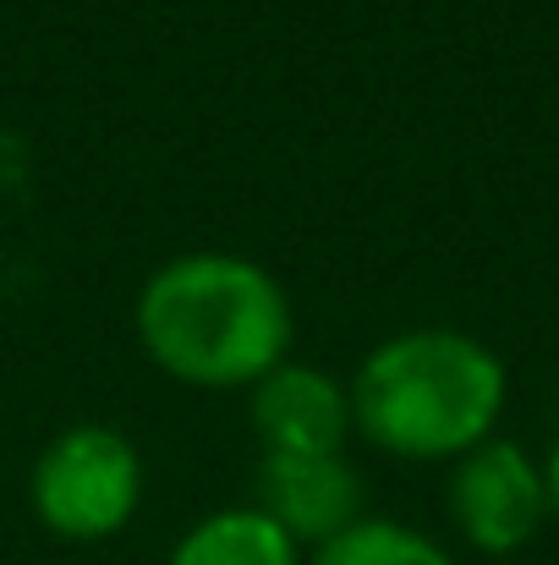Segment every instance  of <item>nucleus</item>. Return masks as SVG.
I'll return each instance as SVG.
<instances>
[{"mask_svg":"<svg viewBox=\"0 0 559 565\" xmlns=\"http://www.w3.org/2000/svg\"><path fill=\"white\" fill-rule=\"evenodd\" d=\"M505 363L461 330H406L373 347L352 379V428L400 456L444 461L494 439Z\"/></svg>","mask_w":559,"mask_h":565,"instance_id":"f03ea898","label":"nucleus"},{"mask_svg":"<svg viewBox=\"0 0 559 565\" xmlns=\"http://www.w3.org/2000/svg\"><path fill=\"white\" fill-rule=\"evenodd\" d=\"M308 565H455V561L433 539H422L417 527L363 516L357 527H346L330 544H319Z\"/></svg>","mask_w":559,"mask_h":565,"instance_id":"6e6552de","label":"nucleus"},{"mask_svg":"<svg viewBox=\"0 0 559 565\" xmlns=\"http://www.w3.org/2000/svg\"><path fill=\"white\" fill-rule=\"evenodd\" d=\"M544 516H549V483L522 445L483 439L477 450L461 456L450 478V522L472 550L510 555L544 527Z\"/></svg>","mask_w":559,"mask_h":565,"instance_id":"20e7f679","label":"nucleus"},{"mask_svg":"<svg viewBox=\"0 0 559 565\" xmlns=\"http://www.w3.org/2000/svg\"><path fill=\"white\" fill-rule=\"evenodd\" d=\"M258 511L302 550L363 522V478L346 456H264Z\"/></svg>","mask_w":559,"mask_h":565,"instance_id":"39448f33","label":"nucleus"},{"mask_svg":"<svg viewBox=\"0 0 559 565\" xmlns=\"http://www.w3.org/2000/svg\"><path fill=\"white\" fill-rule=\"evenodd\" d=\"M138 341L182 384L252 390L291 358V297L241 253H182L138 291Z\"/></svg>","mask_w":559,"mask_h":565,"instance_id":"f257e3e1","label":"nucleus"},{"mask_svg":"<svg viewBox=\"0 0 559 565\" xmlns=\"http://www.w3.org/2000/svg\"><path fill=\"white\" fill-rule=\"evenodd\" d=\"M252 434L264 456H341L352 439V390L286 358L252 384Z\"/></svg>","mask_w":559,"mask_h":565,"instance_id":"423d86ee","label":"nucleus"},{"mask_svg":"<svg viewBox=\"0 0 559 565\" xmlns=\"http://www.w3.org/2000/svg\"><path fill=\"white\" fill-rule=\"evenodd\" d=\"M171 565H302V550L258 505H236L203 516L176 544Z\"/></svg>","mask_w":559,"mask_h":565,"instance_id":"0eeeda50","label":"nucleus"},{"mask_svg":"<svg viewBox=\"0 0 559 565\" xmlns=\"http://www.w3.org/2000/svg\"><path fill=\"white\" fill-rule=\"evenodd\" d=\"M544 483H549V511H559V445H555V456H549V472H544Z\"/></svg>","mask_w":559,"mask_h":565,"instance_id":"1a4fd4ad","label":"nucleus"},{"mask_svg":"<svg viewBox=\"0 0 559 565\" xmlns=\"http://www.w3.org/2000/svg\"><path fill=\"white\" fill-rule=\"evenodd\" d=\"M33 516L66 544H99L121 533L143 500L138 445L105 423H77L55 434L28 478Z\"/></svg>","mask_w":559,"mask_h":565,"instance_id":"7ed1b4c3","label":"nucleus"}]
</instances>
